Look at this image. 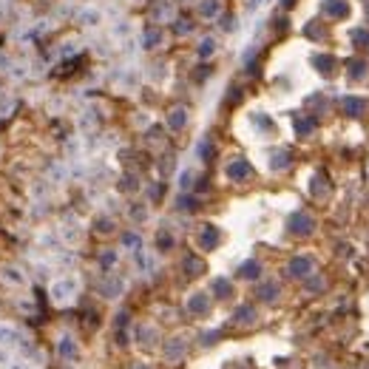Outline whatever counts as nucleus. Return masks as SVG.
Segmentation results:
<instances>
[{
    "mask_svg": "<svg viewBox=\"0 0 369 369\" xmlns=\"http://www.w3.org/2000/svg\"><path fill=\"white\" fill-rule=\"evenodd\" d=\"M259 3H264V0H250V9H256Z\"/></svg>",
    "mask_w": 369,
    "mask_h": 369,
    "instance_id": "12",
    "label": "nucleus"
},
{
    "mask_svg": "<svg viewBox=\"0 0 369 369\" xmlns=\"http://www.w3.org/2000/svg\"><path fill=\"white\" fill-rule=\"evenodd\" d=\"M182 114H185V111H174V125H182V122H185V116H182Z\"/></svg>",
    "mask_w": 369,
    "mask_h": 369,
    "instance_id": "11",
    "label": "nucleus"
},
{
    "mask_svg": "<svg viewBox=\"0 0 369 369\" xmlns=\"http://www.w3.org/2000/svg\"><path fill=\"white\" fill-rule=\"evenodd\" d=\"M349 68H352V71H349V77H363V71H366V65H363L361 60H352V63H349Z\"/></svg>",
    "mask_w": 369,
    "mask_h": 369,
    "instance_id": "8",
    "label": "nucleus"
},
{
    "mask_svg": "<svg viewBox=\"0 0 369 369\" xmlns=\"http://www.w3.org/2000/svg\"><path fill=\"white\" fill-rule=\"evenodd\" d=\"M324 12L330 17H347L349 15V3L347 0H324Z\"/></svg>",
    "mask_w": 369,
    "mask_h": 369,
    "instance_id": "1",
    "label": "nucleus"
},
{
    "mask_svg": "<svg viewBox=\"0 0 369 369\" xmlns=\"http://www.w3.org/2000/svg\"><path fill=\"white\" fill-rule=\"evenodd\" d=\"M159 43H162V31L159 29H148L142 34V46H145V49H156Z\"/></svg>",
    "mask_w": 369,
    "mask_h": 369,
    "instance_id": "3",
    "label": "nucleus"
},
{
    "mask_svg": "<svg viewBox=\"0 0 369 369\" xmlns=\"http://www.w3.org/2000/svg\"><path fill=\"white\" fill-rule=\"evenodd\" d=\"M247 174V165H233L230 168V176H244Z\"/></svg>",
    "mask_w": 369,
    "mask_h": 369,
    "instance_id": "10",
    "label": "nucleus"
},
{
    "mask_svg": "<svg viewBox=\"0 0 369 369\" xmlns=\"http://www.w3.org/2000/svg\"><path fill=\"white\" fill-rule=\"evenodd\" d=\"M352 40H355L358 46H369V31H366V29H355V31H352Z\"/></svg>",
    "mask_w": 369,
    "mask_h": 369,
    "instance_id": "7",
    "label": "nucleus"
},
{
    "mask_svg": "<svg viewBox=\"0 0 369 369\" xmlns=\"http://www.w3.org/2000/svg\"><path fill=\"white\" fill-rule=\"evenodd\" d=\"M213 51H216V40L213 37H204L202 43H199V57H210Z\"/></svg>",
    "mask_w": 369,
    "mask_h": 369,
    "instance_id": "5",
    "label": "nucleus"
},
{
    "mask_svg": "<svg viewBox=\"0 0 369 369\" xmlns=\"http://www.w3.org/2000/svg\"><path fill=\"white\" fill-rule=\"evenodd\" d=\"M219 12H222V3L219 0H202L199 3V15L202 17H216Z\"/></svg>",
    "mask_w": 369,
    "mask_h": 369,
    "instance_id": "2",
    "label": "nucleus"
},
{
    "mask_svg": "<svg viewBox=\"0 0 369 369\" xmlns=\"http://www.w3.org/2000/svg\"><path fill=\"white\" fill-rule=\"evenodd\" d=\"M344 108H347V111H361L363 102L361 100H344Z\"/></svg>",
    "mask_w": 369,
    "mask_h": 369,
    "instance_id": "9",
    "label": "nucleus"
},
{
    "mask_svg": "<svg viewBox=\"0 0 369 369\" xmlns=\"http://www.w3.org/2000/svg\"><path fill=\"white\" fill-rule=\"evenodd\" d=\"M312 63L318 65V71L330 74V71H333V63H335V60H333V57H326V54H315V57H312Z\"/></svg>",
    "mask_w": 369,
    "mask_h": 369,
    "instance_id": "4",
    "label": "nucleus"
},
{
    "mask_svg": "<svg viewBox=\"0 0 369 369\" xmlns=\"http://www.w3.org/2000/svg\"><path fill=\"white\" fill-rule=\"evenodd\" d=\"M174 31H176V34H182V37H185V34H190V31H193V23H190L188 17H179V20L174 23Z\"/></svg>",
    "mask_w": 369,
    "mask_h": 369,
    "instance_id": "6",
    "label": "nucleus"
}]
</instances>
